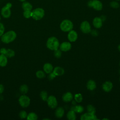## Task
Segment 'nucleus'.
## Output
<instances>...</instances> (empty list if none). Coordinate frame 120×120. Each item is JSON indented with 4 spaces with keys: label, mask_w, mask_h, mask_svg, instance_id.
Listing matches in <instances>:
<instances>
[{
    "label": "nucleus",
    "mask_w": 120,
    "mask_h": 120,
    "mask_svg": "<svg viewBox=\"0 0 120 120\" xmlns=\"http://www.w3.org/2000/svg\"><path fill=\"white\" fill-rule=\"evenodd\" d=\"M16 38V32L13 30H9L1 36V40L4 43L8 44L15 40Z\"/></svg>",
    "instance_id": "nucleus-1"
},
{
    "label": "nucleus",
    "mask_w": 120,
    "mask_h": 120,
    "mask_svg": "<svg viewBox=\"0 0 120 120\" xmlns=\"http://www.w3.org/2000/svg\"><path fill=\"white\" fill-rule=\"evenodd\" d=\"M59 46V41L56 37H51L47 39L46 42V46L49 49L54 51L58 49Z\"/></svg>",
    "instance_id": "nucleus-2"
},
{
    "label": "nucleus",
    "mask_w": 120,
    "mask_h": 120,
    "mask_svg": "<svg viewBox=\"0 0 120 120\" xmlns=\"http://www.w3.org/2000/svg\"><path fill=\"white\" fill-rule=\"evenodd\" d=\"M60 28L64 32H69L73 29V24L71 21L66 19L60 23Z\"/></svg>",
    "instance_id": "nucleus-3"
},
{
    "label": "nucleus",
    "mask_w": 120,
    "mask_h": 120,
    "mask_svg": "<svg viewBox=\"0 0 120 120\" xmlns=\"http://www.w3.org/2000/svg\"><path fill=\"white\" fill-rule=\"evenodd\" d=\"M45 15V11L42 8H37L32 11L31 17L35 20L41 19Z\"/></svg>",
    "instance_id": "nucleus-4"
},
{
    "label": "nucleus",
    "mask_w": 120,
    "mask_h": 120,
    "mask_svg": "<svg viewBox=\"0 0 120 120\" xmlns=\"http://www.w3.org/2000/svg\"><path fill=\"white\" fill-rule=\"evenodd\" d=\"M18 101L20 105L22 107L25 108L28 107L30 105V99L28 96L25 95H22L19 98Z\"/></svg>",
    "instance_id": "nucleus-5"
},
{
    "label": "nucleus",
    "mask_w": 120,
    "mask_h": 120,
    "mask_svg": "<svg viewBox=\"0 0 120 120\" xmlns=\"http://www.w3.org/2000/svg\"><path fill=\"white\" fill-rule=\"evenodd\" d=\"M12 7V4L11 3H8L4 7H3L1 10V14L3 17L8 18L11 15L10 8Z\"/></svg>",
    "instance_id": "nucleus-6"
},
{
    "label": "nucleus",
    "mask_w": 120,
    "mask_h": 120,
    "mask_svg": "<svg viewBox=\"0 0 120 120\" xmlns=\"http://www.w3.org/2000/svg\"><path fill=\"white\" fill-rule=\"evenodd\" d=\"M88 6L93 8L94 9L99 11L103 8V4L101 1L98 0H92L88 2Z\"/></svg>",
    "instance_id": "nucleus-7"
},
{
    "label": "nucleus",
    "mask_w": 120,
    "mask_h": 120,
    "mask_svg": "<svg viewBox=\"0 0 120 120\" xmlns=\"http://www.w3.org/2000/svg\"><path fill=\"white\" fill-rule=\"evenodd\" d=\"M48 105L49 107L52 109H54L56 108L58 105V102L56 98L54 96L51 95L48 97L46 100Z\"/></svg>",
    "instance_id": "nucleus-8"
},
{
    "label": "nucleus",
    "mask_w": 120,
    "mask_h": 120,
    "mask_svg": "<svg viewBox=\"0 0 120 120\" xmlns=\"http://www.w3.org/2000/svg\"><path fill=\"white\" fill-rule=\"evenodd\" d=\"M80 29L85 34L90 33L91 31V27L89 22L87 21L82 22L80 25Z\"/></svg>",
    "instance_id": "nucleus-9"
},
{
    "label": "nucleus",
    "mask_w": 120,
    "mask_h": 120,
    "mask_svg": "<svg viewBox=\"0 0 120 120\" xmlns=\"http://www.w3.org/2000/svg\"><path fill=\"white\" fill-rule=\"evenodd\" d=\"M77 38L78 35L75 31L72 30L69 31L68 35V38L69 41L72 42H75L77 40Z\"/></svg>",
    "instance_id": "nucleus-10"
},
{
    "label": "nucleus",
    "mask_w": 120,
    "mask_h": 120,
    "mask_svg": "<svg viewBox=\"0 0 120 120\" xmlns=\"http://www.w3.org/2000/svg\"><path fill=\"white\" fill-rule=\"evenodd\" d=\"M80 119L82 120H94L98 119L95 114H92L89 112H87L82 114L81 116Z\"/></svg>",
    "instance_id": "nucleus-11"
},
{
    "label": "nucleus",
    "mask_w": 120,
    "mask_h": 120,
    "mask_svg": "<svg viewBox=\"0 0 120 120\" xmlns=\"http://www.w3.org/2000/svg\"><path fill=\"white\" fill-rule=\"evenodd\" d=\"M60 49L63 52H67L71 48V44L68 42H64L60 45Z\"/></svg>",
    "instance_id": "nucleus-12"
},
{
    "label": "nucleus",
    "mask_w": 120,
    "mask_h": 120,
    "mask_svg": "<svg viewBox=\"0 0 120 120\" xmlns=\"http://www.w3.org/2000/svg\"><path fill=\"white\" fill-rule=\"evenodd\" d=\"M113 87V84L111 82L106 81L102 85V89L105 92L110 91Z\"/></svg>",
    "instance_id": "nucleus-13"
},
{
    "label": "nucleus",
    "mask_w": 120,
    "mask_h": 120,
    "mask_svg": "<svg viewBox=\"0 0 120 120\" xmlns=\"http://www.w3.org/2000/svg\"><path fill=\"white\" fill-rule=\"evenodd\" d=\"M93 26L97 29L100 28L103 24L102 22V20L101 18L96 17L94 18V19L93 20Z\"/></svg>",
    "instance_id": "nucleus-14"
},
{
    "label": "nucleus",
    "mask_w": 120,
    "mask_h": 120,
    "mask_svg": "<svg viewBox=\"0 0 120 120\" xmlns=\"http://www.w3.org/2000/svg\"><path fill=\"white\" fill-rule=\"evenodd\" d=\"M52 72L56 76H60L64 74V69L60 67H56L52 71Z\"/></svg>",
    "instance_id": "nucleus-15"
},
{
    "label": "nucleus",
    "mask_w": 120,
    "mask_h": 120,
    "mask_svg": "<svg viewBox=\"0 0 120 120\" xmlns=\"http://www.w3.org/2000/svg\"><path fill=\"white\" fill-rule=\"evenodd\" d=\"M73 98V96L72 94L70 92H68L64 94V95L62 97V100L65 102H69L71 101L72 100Z\"/></svg>",
    "instance_id": "nucleus-16"
},
{
    "label": "nucleus",
    "mask_w": 120,
    "mask_h": 120,
    "mask_svg": "<svg viewBox=\"0 0 120 120\" xmlns=\"http://www.w3.org/2000/svg\"><path fill=\"white\" fill-rule=\"evenodd\" d=\"M44 71L47 74H49L52 72L53 68L52 65L50 63H46L43 66Z\"/></svg>",
    "instance_id": "nucleus-17"
},
{
    "label": "nucleus",
    "mask_w": 120,
    "mask_h": 120,
    "mask_svg": "<svg viewBox=\"0 0 120 120\" xmlns=\"http://www.w3.org/2000/svg\"><path fill=\"white\" fill-rule=\"evenodd\" d=\"M64 114V110L63 107H58L55 112V115L56 117L58 118H62Z\"/></svg>",
    "instance_id": "nucleus-18"
},
{
    "label": "nucleus",
    "mask_w": 120,
    "mask_h": 120,
    "mask_svg": "<svg viewBox=\"0 0 120 120\" xmlns=\"http://www.w3.org/2000/svg\"><path fill=\"white\" fill-rule=\"evenodd\" d=\"M87 88L90 90H93L96 88V83L95 82L92 80H90L87 83Z\"/></svg>",
    "instance_id": "nucleus-19"
},
{
    "label": "nucleus",
    "mask_w": 120,
    "mask_h": 120,
    "mask_svg": "<svg viewBox=\"0 0 120 120\" xmlns=\"http://www.w3.org/2000/svg\"><path fill=\"white\" fill-rule=\"evenodd\" d=\"M8 63V59L7 57L3 55H0V67H5Z\"/></svg>",
    "instance_id": "nucleus-20"
},
{
    "label": "nucleus",
    "mask_w": 120,
    "mask_h": 120,
    "mask_svg": "<svg viewBox=\"0 0 120 120\" xmlns=\"http://www.w3.org/2000/svg\"><path fill=\"white\" fill-rule=\"evenodd\" d=\"M67 117L69 120H75L76 119L75 112L73 110H70L67 113Z\"/></svg>",
    "instance_id": "nucleus-21"
},
{
    "label": "nucleus",
    "mask_w": 120,
    "mask_h": 120,
    "mask_svg": "<svg viewBox=\"0 0 120 120\" xmlns=\"http://www.w3.org/2000/svg\"><path fill=\"white\" fill-rule=\"evenodd\" d=\"M71 110L74 111L75 112L81 113L83 111L84 108L82 106L80 105H76V106L72 107Z\"/></svg>",
    "instance_id": "nucleus-22"
},
{
    "label": "nucleus",
    "mask_w": 120,
    "mask_h": 120,
    "mask_svg": "<svg viewBox=\"0 0 120 120\" xmlns=\"http://www.w3.org/2000/svg\"><path fill=\"white\" fill-rule=\"evenodd\" d=\"M22 8L24 10H31L32 6L31 4L28 2H23L22 4Z\"/></svg>",
    "instance_id": "nucleus-23"
},
{
    "label": "nucleus",
    "mask_w": 120,
    "mask_h": 120,
    "mask_svg": "<svg viewBox=\"0 0 120 120\" xmlns=\"http://www.w3.org/2000/svg\"><path fill=\"white\" fill-rule=\"evenodd\" d=\"M26 119L28 120H36L38 119V115L34 112H31L27 115Z\"/></svg>",
    "instance_id": "nucleus-24"
},
{
    "label": "nucleus",
    "mask_w": 120,
    "mask_h": 120,
    "mask_svg": "<svg viewBox=\"0 0 120 120\" xmlns=\"http://www.w3.org/2000/svg\"><path fill=\"white\" fill-rule=\"evenodd\" d=\"M15 52L14 50H13L11 49H9V48L7 49L5 56L7 58L13 57L15 56Z\"/></svg>",
    "instance_id": "nucleus-25"
},
{
    "label": "nucleus",
    "mask_w": 120,
    "mask_h": 120,
    "mask_svg": "<svg viewBox=\"0 0 120 120\" xmlns=\"http://www.w3.org/2000/svg\"><path fill=\"white\" fill-rule=\"evenodd\" d=\"M29 88L26 84H22L20 87V91L23 94L27 93L28 91Z\"/></svg>",
    "instance_id": "nucleus-26"
},
{
    "label": "nucleus",
    "mask_w": 120,
    "mask_h": 120,
    "mask_svg": "<svg viewBox=\"0 0 120 120\" xmlns=\"http://www.w3.org/2000/svg\"><path fill=\"white\" fill-rule=\"evenodd\" d=\"M40 98H41L44 101H46L47 99V98H48V94H47V93L46 91H45V90H43V91H42L40 93Z\"/></svg>",
    "instance_id": "nucleus-27"
},
{
    "label": "nucleus",
    "mask_w": 120,
    "mask_h": 120,
    "mask_svg": "<svg viewBox=\"0 0 120 120\" xmlns=\"http://www.w3.org/2000/svg\"><path fill=\"white\" fill-rule=\"evenodd\" d=\"M87 110L88 111V112L95 114L96 112V109L95 108L91 105H89L87 106Z\"/></svg>",
    "instance_id": "nucleus-28"
},
{
    "label": "nucleus",
    "mask_w": 120,
    "mask_h": 120,
    "mask_svg": "<svg viewBox=\"0 0 120 120\" xmlns=\"http://www.w3.org/2000/svg\"><path fill=\"white\" fill-rule=\"evenodd\" d=\"M36 75L38 78L42 79L45 77V72L42 70H38L37 71L36 73Z\"/></svg>",
    "instance_id": "nucleus-29"
},
{
    "label": "nucleus",
    "mask_w": 120,
    "mask_h": 120,
    "mask_svg": "<svg viewBox=\"0 0 120 120\" xmlns=\"http://www.w3.org/2000/svg\"><path fill=\"white\" fill-rule=\"evenodd\" d=\"M75 99L77 103H80L82 100V96L81 94L78 93L75 95Z\"/></svg>",
    "instance_id": "nucleus-30"
},
{
    "label": "nucleus",
    "mask_w": 120,
    "mask_h": 120,
    "mask_svg": "<svg viewBox=\"0 0 120 120\" xmlns=\"http://www.w3.org/2000/svg\"><path fill=\"white\" fill-rule=\"evenodd\" d=\"M23 14L25 18H29L31 17L32 12L30 10H24Z\"/></svg>",
    "instance_id": "nucleus-31"
},
{
    "label": "nucleus",
    "mask_w": 120,
    "mask_h": 120,
    "mask_svg": "<svg viewBox=\"0 0 120 120\" xmlns=\"http://www.w3.org/2000/svg\"><path fill=\"white\" fill-rule=\"evenodd\" d=\"M61 55H62V52H61V51L60 49L59 50L58 49L56 50H54V55L56 58H59L61 57Z\"/></svg>",
    "instance_id": "nucleus-32"
},
{
    "label": "nucleus",
    "mask_w": 120,
    "mask_h": 120,
    "mask_svg": "<svg viewBox=\"0 0 120 120\" xmlns=\"http://www.w3.org/2000/svg\"><path fill=\"white\" fill-rule=\"evenodd\" d=\"M27 113L25 111H22L20 112L19 116L21 119H25L27 117Z\"/></svg>",
    "instance_id": "nucleus-33"
},
{
    "label": "nucleus",
    "mask_w": 120,
    "mask_h": 120,
    "mask_svg": "<svg viewBox=\"0 0 120 120\" xmlns=\"http://www.w3.org/2000/svg\"><path fill=\"white\" fill-rule=\"evenodd\" d=\"M110 4V6L113 8H117L120 7V5L119 3L114 1H112Z\"/></svg>",
    "instance_id": "nucleus-34"
},
{
    "label": "nucleus",
    "mask_w": 120,
    "mask_h": 120,
    "mask_svg": "<svg viewBox=\"0 0 120 120\" xmlns=\"http://www.w3.org/2000/svg\"><path fill=\"white\" fill-rule=\"evenodd\" d=\"M5 30V28L4 25L0 22V37H1V36L4 34Z\"/></svg>",
    "instance_id": "nucleus-35"
},
{
    "label": "nucleus",
    "mask_w": 120,
    "mask_h": 120,
    "mask_svg": "<svg viewBox=\"0 0 120 120\" xmlns=\"http://www.w3.org/2000/svg\"><path fill=\"white\" fill-rule=\"evenodd\" d=\"M56 76L54 74V73L52 72L50 73H49V75H48V78L49 80H52L54 78H55Z\"/></svg>",
    "instance_id": "nucleus-36"
},
{
    "label": "nucleus",
    "mask_w": 120,
    "mask_h": 120,
    "mask_svg": "<svg viewBox=\"0 0 120 120\" xmlns=\"http://www.w3.org/2000/svg\"><path fill=\"white\" fill-rule=\"evenodd\" d=\"M6 51H7V49L6 48H2L0 50V53L1 54H3V55H5L6 53Z\"/></svg>",
    "instance_id": "nucleus-37"
},
{
    "label": "nucleus",
    "mask_w": 120,
    "mask_h": 120,
    "mask_svg": "<svg viewBox=\"0 0 120 120\" xmlns=\"http://www.w3.org/2000/svg\"><path fill=\"white\" fill-rule=\"evenodd\" d=\"M4 90V87L2 84H0V94L2 93Z\"/></svg>",
    "instance_id": "nucleus-38"
},
{
    "label": "nucleus",
    "mask_w": 120,
    "mask_h": 120,
    "mask_svg": "<svg viewBox=\"0 0 120 120\" xmlns=\"http://www.w3.org/2000/svg\"><path fill=\"white\" fill-rule=\"evenodd\" d=\"M118 50L120 51V44L118 45Z\"/></svg>",
    "instance_id": "nucleus-39"
},
{
    "label": "nucleus",
    "mask_w": 120,
    "mask_h": 120,
    "mask_svg": "<svg viewBox=\"0 0 120 120\" xmlns=\"http://www.w3.org/2000/svg\"><path fill=\"white\" fill-rule=\"evenodd\" d=\"M21 1H22V2H23V1H25L26 0H20Z\"/></svg>",
    "instance_id": "nucleus-40"
},
{
    "label": "nucleus",
    "mask_w": 120,
    "mask_h": 120,
    "mask_svg": "<svg viewBox=\"0 0 120 120\" xmlns=\"http://www.w3.org/2000/svg\"><path fill=\"white\" fill-rule=\"evenodd\" d=\"M119 72H120V71H119Z\"/></svg>",
    "instance_id": "nucleus-41"
},
{
    "label": "nucleus",
    "mask_w": 120,
    "mask_h": 120,
    "mask_svg": "<svg viewBox=\"0 0 120 120\" xmlns=\"http://www.w3.org/2000/svg\"></svg>",
    "instance_id": "nucleus-42"
},
{
    "label": "nucleus",
    "mask_w": 120,
    "mask_h": 120,
    "mask_svg": "<svg viewBox=\"0 0 120 120\" xmlns=\"http://www.w3.org/2000/svg\"></svg>",
    "instance_id": "nucleus-43"
},
{
    "label": "nucleus",
    "mask_w": 120,
    "mask_h": 120,
    "mask_svg": "<svg viewBox=\"0 0 120 120\" xmlns=\"http://www.w3.org/2000/svg\"></svg>",
    "instance_id": "nucleus-44"
},
{
    "label": "nucleus",
    "mask_w": 120,
    "mask_h": 120,
    "mask_svg": "<svg viewBox=\"0 0 120 120\" xmlns=\"http://www.w3.org/2000/svg\"></svg>",
    "instance_id": "nucleus-45"
}]
</instances>
